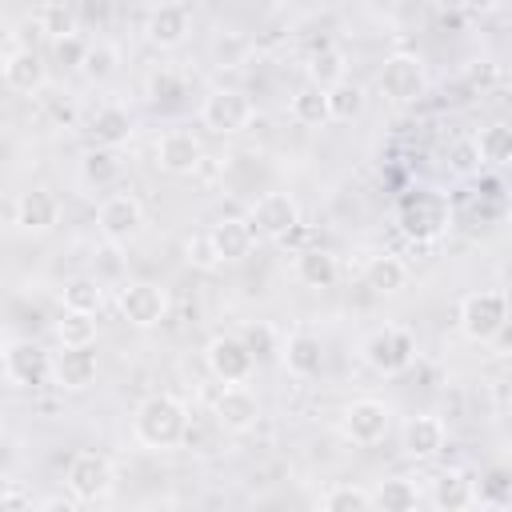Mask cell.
I'll return each mask as SVG.
<instances>
[{"mask_svg": "<svg viewBox=\"0 0 512 512\" xmlns=\"http://www.w3.org/2000/svg\"><path fill=\"white\" fill-rule=\"evenodd\" d=\"M52 332H56V340H60L64 348L96 344V320H92L88 312H68V308H64V316L52 324Z\"/></svg>", "mask_w": 512, "mask_h": 512, "instance_id": "35", "label": "cell"}, {"mask_svg": "<svg viewBox=\"0 0 512 512\" xmlns=\"http://www.w3.org/2000/svg\"><path fill=\"white\" fill-rule=\"evenodd\" d=\"M156 164H160V172H168V176H192V172H200V164H204V144H200V136L188 132V128H168V132H160V140H156Z\"/></svg>", "mask_w": 512, "mask_h": 512, "instance_id": "13", "label": "cell"}, {"mask_svg": "<svg viewBox=\"0 0 512 512\" xmlns=\"http://www.w3.org/2000/svg\"><path fill=\"white\" fill-rule=\"evenodd\" d=\"M456 324L460 332L472 340V344H488L504 332L508 324V296L496 292V288H484V292H468L456 308Z\"/></svg>", "mask_w": 512, "mask_h": 512, "instance_id": "2", "label": "cell"}, {"mask_svg": "<svg viewBox=\"0 0 512 512\" xmlns=\"http://www.w3.org/2000/svg\"><path fill=\"white\" fill-rule=\"evenodd\" d=\"M204 360H208V372L216 380H224V384H244L252 376V368H256L252 348L244 344V336H232V332L212 336L208 348H204Z\"/></svg>", "mask_w": 512, "mask_h": 512, "instance_id": "10", "label": "cell"}, {"mask_svg": "<svg viewBox=\"0 0 512 512\" xmlns=\"http://www.w3.org/2000/svg\"><path fill=\"white\" fill-rule=\"evenodd\" d=\"M448 200L440 192H412L400 204V228L412 240H436L448 228Z\"/></svg>", "mask_w": 512, "mask_h": 512, "instance_id": "7", "label": "cell"}, {"mask_svg": "<svg viewBox=\"0 0 512 512\" xmlns=\"http://www.w3.org/2000/svg\"><path fill=\"white\" fill-rule=\"evenodd\" d=\"M208 232L216 240V252L224 256V264H236V260L252 256V248H256V228L248 220H240V216H224Z\"/></svg>", "mask_w": 512, "mask_h": 512, "instance_id": "21", "label": "cell"}, {"mask_svg": "<svg viewBox=\"0 0 512 512\" xmlns=\"http://www.w3.org/2000/svg\"><path fill=\"white\" fill-rule=\"evenodd\" d=\"M280 356H284V368H288L292 376H300V380H308V376H316V372L324 368V344H320V336H312V332H292V336L284 340Z\"/></svg>", "mask_w": 512, "mask_h": 512, "instance_id": "22", "label": "cell"}, {"mask_svg": "<svg viewBox=\"0 0 512 512\" xmlns=\"http://www.w3.org/2000/svg\"><path fill=\"white\" fill-rule=\"evenodd\" d=\"M12 220H16V228L28 232V236L52 232L56 220H60V200H56V192H48V188H28V192H20V196H16V208H12Z\"/></svg>", "mask_w": 512, "mask_h": 512, "instance_id": "16", "label": "cell"}, {"mask_svg": "<svg viewBox=\"0 0 512 512\" xmlns=\"http://www.w3.org/2000/svg\"><path fill=\"white\" fill-rule=\"evenodd\" d=\"M364 104H368L364 84H356V80H348V76L328 88V112H332V120H340V124L356 120V116L364 112Z\"/></svg>", "mask_w": 512, "mask_h": 512, "instance_id": "32", "label": "cell"}, {"mask_svg": "<svg viewBox=\"0 0 512 512\" xmlns=\"http://www.w3.org/2000/svg\"><path fill=\"white\" fill-rule=\"evenodd\" d=\"M492 76H496V64H492V60H468V68H464V80H468L472 88H488Z\"/></svg>", "mask_w": 512, "mask_h": 512, "instance_id": "46", "label": "cell"}, {"mask_svg": "<svg viewBox=\"0 0 512 512\" xmlns=\"http://www.w3.org/2000/svg\"><path fill=\"white\" fill-rule=\"evenodd\" d=\"M184 260H188L192 268H200V272H216V268L224 264V256L216 252L212 232H192V236L184 240Z\"/></svg>", "mask_w": 512, "mask_h": 512, "instance_id": "37", "label": "cell"}, {"mask_svg": "<svg viewBox=\"0 0 512 512\" xmlns=\"http://www.w3.org/2000/svg\"><path fill=\"white\" fill-rule=\"evenodd\" d=\"M184 432H188V408L172 392H152V396H144L136 404L132 436L144 448H152V452L176 448V444H184Z\"/></svg>", "mask_w": 512, "mask_h": 512, "instance_id": "1", "label": "cell"}, {"mask_svg": "<svg viewBox=\"0 0 512 512\" xmlns=\"http://www.w3.org/2000/svg\"><path fill=\"white\" fill-rule=\"evenodd\" d=\"M348 76V56L336 48V44H320L312 56H308V84H316V88H332V84H340Z\"/></svg>", "mask_w": 512, "mask_h": 512, "instance_id": "29", "label": "cell"}, {"mask_svg": "<svg viewBox=\"0 0 512 512\" xmlns=\"http://www.w3.org/2000/svg\"><path fill=\"white\" fill-rule=\"evenodd\" d=\"M252 116H256V108L240 88H212L204 96V104H200V124L212 128L216 136L244 132L252 124Z\"/></svg>", "mask_w": 512, "mask_h": 512, "instance_id": "4", "label": "cell"}, {"mask_svg": "<svg viewBox=\"0 0 512 512\" xmlns=\"http://www.w3.org/2000/svg\"><path fill=\"white\" fill-rule=\"evenodd\" d=\"M432 504L444 512H460V508L476 504V480L464 468H444L432 480Z\"/></svg>", "mask_w": 512, "mask_h": 512, "instance_id": "23", "label": "cell"}, {"mask_svg": "<svg viewBox=\"0 0 512 512\" xmlns=\"http://www.w3.org/2000/svg\"><path fill=\"white\" fill-rule=\"evenodd\" d=\"M184 96V76L172 68H160L148 76V100L152 104H176Z\"/></svg>", "mask_w": 512, "mask_h": 512, "instance_id": "40", "label": "cell"}, {"mask_svg": "<svg viewBox=\"0 0 512 512\" xmlns=\"http://www.w3.org/2000/svg\"><path fill=\"white\" fill-rule=\"evenodd\" d=\"M36 24H40V32H48V40L52 36H68V32H76V12L64 0H52V4L40 8Z\"/></svg>", "mask_w": 512, "mask_h": 512, "instance_id": "39", "label": "cell"}, {"mask_svg": "<svg viewBox=\"0 0 512 512\" xmlns=\"http://www.w3.org/2000/svg\"><path fill=\"white\" fill-rule=\"evenodd\" d=\"M100 372V360L92 352V344H76V348H64L56 352L52 360V384L64 388V392H84Z\"/></svg>", "mask_w": 512, "mask_h": 512, "instance_id": "17", "label": "cell"}, {"mask_svg": "<svg viewBox=\"0 0 512 512\" xmlns=\"http://www.w3.org/2000/svg\"><path fill=\"white\" fill-rule=\"evenodd\" d=\"M48 56L56 68H84V56H88V40L80 32H68V36H52L48 40Z\"/></svg>", "mask_w": 512, "mask_h": 512, "instance_id": "36", "label": "cell"}, {"mask_svg": "<svg viewBox=\"0 0 512 512\" xmlns=\"http://www.w3.org/2000/svg\"><path fill=\"white\" fill-rule=\"evenodd\" d=\"M400 444H404V452H408L412 460H432V456L444 452V444H448V428H444L440 416L420 412V416H408V420H404Z\"/></svg>", "mask_w": 512, "mask_h": 512, "instance_id": "18", "label": "cell"}, {"mask_svg": "<svg viewBox=\"0 0 512 512\" xmlns=\"http://www.w3.org/2000/svg\"><path fill=\"white\" fill-rule=\"evenodd\" d=\"M116 64H120V52L112 48V44H88V56H84V76L88 80H108L112 72H116Z\"/></svg>", "mask_w": 512, "mask_h": 512, "instance_id": "41", "label": "cell"}, {"mask_svg": "<svg viewBox=\"0 0 512 512\" xmlns=\"http://www.w3.org/2000/svg\"><path fill=\"white\" fill-rule=\"evenodd\" d=\"M212 420L224 432H252L260 420V396L248 384H224L212 404Z\"/></svg>", "mask_w": 512, "mask_h": 512, "instance_id": "15", "label": "cell"}, {"mask_svg": "<svg viewBox=\"0 0 512 512\" xmlns=\"http://www.w3.org/2000/svg\"><path fill=\"white\" fill-rule=\"evenodd\" d=\"M264 8H284V4H292V0H260Z\"/></svg>", "mask_w": 512, "mask_h": 512, "instance_id": "49", "label": "cell"}, {"mask_svg": "<svg viewBox=\"0 0 512 512\" xmlns=\"http://www.w3.org/2000/svg\"><path fill=\"white\" fill-rule=\"evenodd\" d=\"M428 88V72H424V60L416 52H392L380 68V92L392 100V104H416Z\"/></svg>", "mask_w": 512, "mask_h": 512, "instance_id": "5", "label": "cell"}, {"mask_svg": "<svg viewBox=\"0 0 512 512\" xmlns=\"http://www.w3.org/2000/svg\"><path fill=\"white\" fill-rule=\"evenodd\" d=\"M4 376L16 388H40L52 376V356L32 336H12L4 344Z\"/></svg>", "mask_w": 512, "mask_h": 512, "instance_id": "6", "label": "cell"}, {"mask_svg": "<svg viewBox=\"0 0 512 512\" xmlns=\"http://www.w3.org/2000/svg\"><path fill=\"white\" fill-rule=\"evenodd\" d=\"M96 228L108 244H128L144 228V204L132 192H112L96 208Z\"/></svg>", "mask_w": 512, "mask_h": 512, "instance_id": "9", "label": "cell"}, {"mask_svg": "<svg viewBox=\"0 0 512 512\" xmlns=\"http://www.w3.org/2000/svg\"><path fill=\"white\" fill-rule=\"evenodd\" d=\"M44 80H48V68H44L36 48H8V56H4V84L12 92L32 96V92L44 88Z\"/></svg>", "mask_w": 512, "mask_h": 512, "instance_id": "20", "label": "cell"}, {"mask_svg": "<svg viewBox=\"0 0 512 512\" xmlns=\"http://www.w3.org/2000/svg\"><path fill=\"white\" fill-rule=\"evenodd\" d=\"M484 160H480V148H476V140H456V148H452V168L460 172V176H468V172H476Z\"/></svg>", "mask_w": 512, "mask_h": 512, "instance_id": "43", "label": "cell"}, {"mask_svg": "<svg viewBox=\"0 0 512 512\" xmlns=\"http://www.w3.org/2000/svg\"><path fill=\"white\" fill-rule=\"evenodd\" d=\"M0 508H4V512H20V508H36V500H32V492L20 488V480H4Z\"/></svg>", "mask_w": 512, "mask_h": 512, "instance_id": "44", "label": "cell"}, {"mask_svg": "<svg viewBox=\"0 0 512 512\" xmlns=\"http://www.w3.org/2000/svg\"><path fill=\"white\" fill-rule=\"evenodd\" d=\"M364 284H368L372 292H380V296L400 292V288L408 284V264H404L400 256H372V260L364 264Z\"/></svg>", "mask_w": 512, "mask_h": 512, "instance_id": "30", "label": "cell"}, {"mask_svg": "<svg viewBox=\"0 0 512 512\" xmlns=\"http://www.w3.org/2000/svg\"><path fill=\"white\" fill-rule=\"evenodd\" d=\"M44 108H48V116H52L60 128H72V124H76V104H72L68 96H44Z\"/></svg>", "mask_w": 512, "mask_h": 512, "instance_id": "45", "label": "cell"}, {"mask_svg": "<svg viewBox=\"0 0 512 512\" xmlns=\"http://www.w3.org/2000/svg\"><path fill=\"white\" fill-rule=\"evenodd\" d=\"M188 32H192V20H188V8H180V4H160L144 20V36L156 48H180L188 40Z\"/></svg>", "mask_w": 512, "mask_h": 512, "instance_id": "19", "label": "cell"}, {"mask_svg": "<svg viewBox=\"0 0 512 512\" xmlns=\"http://www.w3.org/2000/svg\"><path fill=\"white\" fill-rule=\"evenodd\" d=\"M120 312L132 328H152L168 316V292L152 280H132L120 288Z\"/></svg>", "mask_w": 512, "mask_h": 512, "instance_id": "14", "label": "cell"}, {"mask_svg": "<svg viewBox=\"0 0 512 512\" xmlns=\"http://www.w3.org/2000/svg\"><path fill=\"white\" fill-rule=\"evenodd\" d=\"M60 308L96 316V312L104 308V280H100V276H72V280L60 288Z\"/></svg>", "mask_w": 512, "mask_h": 512, "instance_id": "28", "label": "cell"}, {"mask_svg": "<svg viewBox=\"0 0 512 512\" xmlns=\"http://www.w3.org/2000/svg\"><path fill=\"white\" fill-rule=\"evenodd\" d=\"M360 360L372 372H380V376H396V372L412 368V360H416V336L408 328H400V324H384V328H376L360 344Z\"/></svg>", "mask_w": 512, "mask_h": 512, "instance_id": "3", "label": "cell"}, {"mask_svg": "<svg viewBox=\"0 0 512 512\" xmlns=\"http://www.w3.org/2000/svg\"><path fill=\"white\" fill-rule=\"evenodd\" d=\"M248 52H252V44H248V36H240V32H220V36L212 40V60H216V68H240V64L248 60Z\"/></svg>", "mask_w": 512, "mask_h": 512, "instance_id": "38", "label": "cell"}, {"mask_svg": "<svg viewBox=\"0 0 512 512\" xmlns=\"http://www.w3.org/2000/svg\"><path fill=\"white\" fill-rule=\"evenodd\" d=\"M120 172H124L120 148H100V144H92V148L80 156V180L92 184V188H108V184H116Z\"/></svg>", "mask_w": 512, "mask_h": 512, "instance_id": "25", "label": "cell"}, {"mask_svg": "<svg viewBox=\"0 0 512 512\" xmlns=\"http://www.w3.org/2000/svg\"><path fill=\"white\" fill-rule=\"evenodd\" d=\"M112 460L100 456V452H76L72 464H68V492L80 500V504H96L112 492Z\"/></svg>", "mask_w": 512, "mask_h": 512, "instance_id": "11", "label": "cell"}, {"mask_svg": "<svg viewBox=\"0 0 512 512\" xmlns=\"http://www.w3.org/2000/svg\"><path fill=\"white\" fill-rule=\"evenodd\" d=\"M316 504L324 512H368V508H376V496L360 484H332V488L320 492Z\"/></svg>", "mask_w": 512, "mask_h": 512, "instance_id": "33", "label": "cell"}, {"mask_svg": "<svg viewBox=\"0 0 512 512\" xmlns=\"http://www.w3.org/2000/svg\"><path fill=\"white\" fill-rule=\"evenodd\" d=\"M456 4H460L464 12H492L500 0H456Z\"/></svg>", "mask_w": 512, "mask_h": 512, "instance_id": "48", "label": "cell"}, {"mask_svg": "<svg viewBox=\"0 0 512 512\" xmlns=\"http://www.w3.org/2000/svg\"><path fill=\"white\" fill-rule=\"evenodd\" d=\"M340 428H344V436H348L352 444L372 448V444H380V440L388 436V428H392V408H388L384 400H376V396H360V400H352V404L344 408Z\"/></svg>", "mask_w": 512, "mask_h": 512, "instance_id": "8", "label": "cell"}, {"mask_svg": "<svg viewBox=\"0 0 512 512\" xmlns=\"http://www.w3.org/2000/svg\"><path fill=\"white\" fill-rule=\"evenodd\" d=\"M132 132H136V124H132V116H128L120 104H104V108L88 120V140L100 144V148H120V144H128Z\"/></svg>", "mask_w": 512, "mask_h": 512, "instance_id": "24", "label": "cell"}, {"mask_svg": "<svg viewBox=\"0 0 512 512\" xmlns=\"http://www.w3.org/2000/svg\"><path fill=\"white\" fill-rule=\"evenodd\" d=\"M288 116H292L296 124H304V128H320V124H328V120H332V112H328V92L316 88V84L296 88V92L288 96Z\"/></svg>", "mask_w": 512, "mask_h": 512, "instance_id": "27", "label": "cell"}, {"mask_svg": "<svg viewBox=\"0 0 512 512\" xmlns=\"http://www.w3.org/2000/svg\"><path fill=\"white\" fill-rule=\"evenodd\" d=\"M240 336H244V344L252 348V356H256V360H268V356L276 352V336H272V328H268V324H248Z\"/></svg>", "mask_w": 512, "mask_h": 512, "instance_id": "42", "label": "cell"}, {"mask_svg": "<svg viewBox=\"0 0 512 512\" xmlns=\"http://www.w3.org/2000/svg\"><path fill=\"white\" fill-rule=\"evenodd\" d=\"M292 272H296V280H300V284H308V288H332V284H336V276H340L336 256H332V252H324V248H304V252H296Z\"/></svg>", "mask_w": 512, "mask_h": 512, "instance_id": "26", "label": "cell"}, {"mask_svg": "<svg viewBox=\"0 0 512 512\" xmlns=\"http://www.w3.org/2000/svg\"><path fill=\"white\" fill-rule=\"evenodd\" d=\"M472 140H476L484 164H508V160H512V124H508V120H492V124H484Z\"/></svg>", "mask_w": 512, "mask_h": 512, "instance_id": "31", "label": "cell"}, {"mask_svg": "<svg viewBox=\"0 0 512 512\" xmlns=\"http://www.w3.org/2000/svg\"><path fill=\"white\" fill-rule=\"evenodd\" d=\"M76 504H80V500L68 492V496H48V500H40L36 508H40V512H72Z\"/></svg>", "mask_w": 512, "mask_h": 512, "instance_id": "47", "label": "cell"}, {"mask_svg": "<svg viewBox=\"0 0 512 512\" xmlns=\"http://www.w3.org/2000/svg\"><path fill=\"white\" fill-rule=\"evenodd\" d=\"M372 496H376V508H384V512H412L420 504V488L412 480H404V476L380 480Z\"/></svg>", "mask_w": 512, "mask_h": 512, "instance_id": "34", "label": "cell"}, {"mask_svg": "<svg viewBox=\"0 0 512 512\" xmlns=\"http://www.w3.org/2000/svg\"><path fill=\"white\" fill-rule=\"evenodd\" d=\"M248 224L256 228V236L264 240H288L300 224V204L288 196V192H264L252 212H248Z\"/></svg>", "mask_w": 512, "mask_h": 512, "instance_id": "12", "label": "cell"}]
</instances>
